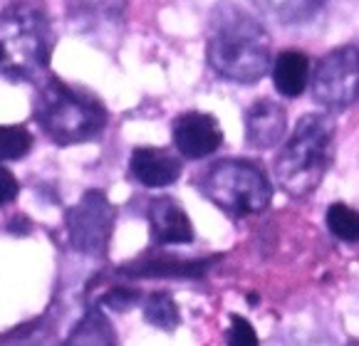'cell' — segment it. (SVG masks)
I'll list each match as a JSON object with an SVG mask.
<instances>
[{
    "label": "cell",
    "instance_id": "cell-15",
    "mask_svg": "<svg viewBox=\"0 0 359 346\" xmlns=\"http://www.w3.org/2000/svg\"><path fill=\"white\" fill-rule=\"evenodd\" d=\"M62 346H116L114 329L100 310H90Z\"/></svg>",
    "mask_w": 359,
    "mask_h": 346
},
{
    "label": "cell",
    "instance_id": "cell-8",
    "mask_svg": "<svg viewBox=\"0 0 359 346\" xmlns=\"http://www.w3.org/2000/svg\"><path fill=\"white\" fill-rule=\"evenodd\" d=\"M174 144L184 158H206L223 144L221 124L203 111H186L174 121Z\"/></svg>",
    "mask_w": 359,
    "mask_h": 346
},
{
    "label": "cell",
    "instance_id": "cell-20",
    "mask_svg": "<svg viewBox=\"0 0 359 346\" xmlns=\"http://www.w3.org/2000/svg\"><path fill=\"white\" fill-rule=\"evenodd\" d=\"M228 346H258V334L250 326V321L245 317H231V326H228Z\"/></svg>",
    "mask_w": 359,
    "mask_h": 346
},
{
    "label": "cell",
    "instance_id": "cell-2",
    "mask_svg": "<svg viewBox=\"0 0 359 346\" xmlns=\"http://www.w3.org/2000/svg\"><path fill=\"white\" fill-rule=\"evenodd\" d=\"M337 126L325 114H307L275 158V179L290 195H307L320 186L334 158Z\"/></svg>",
    "mask_w": 359,
    "mask_h": 346
},
{
    "label": "cell",
    "instance_id": "cell-12",
    "mask_svg": "<svg viewBox=\"0 0 359 346\" xmlns=\"http://www.w3.org/2000/svg\"><path fill=\"white\" fill-rule=\"evenodd\" d=\"M287 129V114L278 102L258 99L245 114V139L253 148H273Z\"/></svg>",
    "mask_w": 359,
    "mask_h": 346
},
{
    "label": "cell",
    "instance_id": "cell-22",
    "mask_svg": "<svg viewBox=\"0 0 359 346\" xmlns=\"http://www.w3.org/2000/svg\"><path fill=\"white\" fill-rule=\"evenodd\" d=\"M20 193V186H18V179L13 176L8 168L0 166V205L13 203Z\"/></svg>",
    "mask_w": 359,
    "mask_h": 346
},
{
    "label": "cell",
    "instance_id": "cell-1",
    "mask_svg": "<svg viewBox=\"0 0 359 346\" xmlns=\"http://www.w3.org/2000/svg\"><path fill=\"white\" fill-rule=\"evenodd\" d=\"M270 35L243 8L221 3L208 20V64L223 79L253 84L270 69Z\"/></svg>",
    "mask_w": 359,
    "mask_h": 346
},
{
    "label": "cell",
    "instance_id": "cell-14",
    "mask_svg": "<svg viewBox=\"0 0 359 346\" xmlns=\"http://www.w3.org/2000/svg\"><path fill=\"white\" fill-rule=\"evenodd\" d=\"M127 8V0H69V18L79 27L97 30V27L114 22Z\"/></svg>",
    "mask_w": 359,
    "mask_h": 346
},
{
    "label": "cell",
    "instance_id": "cell-23",
    "mask_svg": "<svg viewBox=\"0 0 359 346\" xmlns=\"http://www.w3.org/2000/svg\"><path fill=\"white\" fill-rule=\"evenodd\" d=\"M349 346H359V339H354V341H349Z\"/></svg>",
    "mask_w": 359,
    "mask_h": 346
},
{
    "label": "cell",
    "instance_id": "cell-5",
    "mask_svg": "<svg viewBox=\"0 0 359 346\" xmlns=\"http://www.w3.org/2000/svg\"><path fill=\"white\" fill-rule=\"evenodd\" d=\"M201 191L213 205L233 218L263 213L273 198L270 181L260 166L245 158H223L201 179Z\"/></svg>",
    "mask_w": 359,
    "mask_h": 346
},
{
    "label": "cell",
    "instance_id": "cell-3",
    "mask_svg": "<svg viewBox=\"0 0 359 346\" xmlns=\"http://www.w3.org/2000/svg\"><path fill=\"white\" fill-rule=\"evenodd\" d=\"M35 119L55 144L72 146L100 137L107 124V111L95 95L72 90L53 77L37 90Z\"/></svg>",
    "mask_w": 359,
    "mask_h": 346
},
{
    "label": "cell",
    "instance_id": "cell-11",
    "mask_svg": "<svg viewBox=\"0 0 359 346\" xmlns=\"http://www.w3.org/2000/svg\"><path fill=\"white\" fill-rule=\"evenodd\" d=\"M218 257H206V260H186V257L174 255H147L137 263L124 265L119 272L127 277H171V279H196L208 272Z\"/></svg>",
    "mask_w": 359,
    "mask_h": 346
},
{
    "label": "cell",
    "instance_id": "cell-19",
    "mask_svg": "<svg viewBox=\"0 0 359 346\" xmlns=\"http://www.w3.org/2000/svg\"><path fill=\"white\" fill-rule=\"evenodd\" d=\"M32 148V134L22 126H0V161L25 158Z\"/></svg>",
    "mask_w": 359,
    "mask_h": 346
},
{
    "label": "cell",
    "instance_id": "cell-17",
    "mask_svg": "<svg viewBox=\"0 0 359 346\" xmlns=\"http://www.w3.org/2000/svg\"><path fill=\"white\" fill-rule=\"evenodd\" d=\"M144 319L154 324L156 329L174 331L181 321L179 307H176L174 297L166 292H154L149 294L147 305H144Z\"/></svg>",
    "mask_w": 359,
    "mask_h": 346
},
{
    "label": "cell",
    "instance_id": "cell-10",
    "mask_svg": "<svg viewBox=\"0 0 359 346\" xmlns=\"http://www.w3.org/2000/svg\"><path fill=\"white\" fill-rule=\"evenodd\" d=\"M129 168H132L134 179L147 188H164V186L176 184L181 179V171H184L174 151L156 146L134 148Z\"/></svg>",
    "mask_w": 359,
    "mask_h": 346
},
{
    "label": "cell",
    "instance_id": "cell-21",
    "mask_svg": "<svg viewBox=\"0 0 359 346\" xmlns=\"http://www.w3.org/2000/svg\"><path fill=\"white\" fill-rule=\"evenodd\" d=\"M139 302V292H134V289H127V287H116V289H111L109 294L104 297V305H109L111 310H122V312H127L129 307H134Z\"/></svg>",
    "mask_w": 359,
    "mask_h": 346
},
{
    "label": "cell",
    "instance_id": "cell-16",
    "mask_svg": "<svg viewBox=\"0 0 359 346\" xmlns=\"http://www.w3.org/2000/svg\"><path fill=\"white\" fill-rule=\"evenodd\" d=\"M263 13L273 15L280 22H302L310 20L327 0H253Z\"/></svg>",
    "mask_w": 359,
    "mask_h": 346
},
{
    "label": "cell",
    "instance_id": "cell-9",
    "mask_svg": "<svg viewBox=\"0 0 359 346\" xmlns=\"http://www.w3.org/2000/svg\"><path fill=\"white\" fill-rule=\"evenodd\" d=\"M149 226L158 245H186L194 242V226L179 200L161 195L149 203Z\"/></svg>",
    "mask_w": 359,
    "mask_h": 346
},
{
    "label": "cell",
    "instance_id": "cell-6",
    "mask_svg": "<svg viewBox=\"0 0 359 346\" xmlns=\"http://www.w3.org/2000/svg\"><path fill=\"white\" fill-rule=\"evenodd\" d=\"M312 95L317 104L332 111L347 109L359 102V48H334L317 62L312 77Z\"/></svg>",
    "mask_w": 359,
    "mask_h": 346
},
{
    "label": "cell",
    "instance_id": "cell-7",
    "mask_svg": "<svg viewBox=\"0 0 359 346\" xmlns=\"http://www.w3.org/2000/svg\"><path fill=\"white\" fill-rule=\"evenodd\" d=\"M114 208L100 191H87L67 213L69 242L85 255H104L114 230Z\"/></svg>",
    "mask_w": 359,
    "mask_h": 346
},
{
    "label": "cell",
    "instance_id": "cell-4",
    "mask_svg": "<svg viewBox=\"0 0 359 346\" xmlns=\"http://www.w3.org/2000/svg\"><path fill=\"white\" fill-rule=\"evenodd\" d=\"M53 55V27L35 8L15 6L0 15V74L32 82L48 72Z\"/></svg>",
    "mask_w": 359,
    "mask_h": 346
},
{
    "label": "cell",
    "instance_id": "cell-13",
    "mask_svg": "<svg viewBox=\"0 0 359 346\" xmlns=\"http://www.w3.org/2000/svg\"><path fill=\"white\" fill-rule=\"evenodd\" d=\"M273 82L283 97H300L310 82V60L300 50H283L273 64Z\"/></svg>",
    "mask_w": 359,
    "mask_h": 346
},
{
    "label": "cell",
    "instance_id": "cell-18",
    "mask_svg": "<svg viewBox=\"0 0 359 346\" xmlns=\"http://www.w3.org/2000/svg\"><path fill=\"white\" fill-rule=\"evenodd\" d=\"M327 228L337 240L359 242V210L349 208L347 203H332L327 208Z\"/></svg>",
    "mask_w": 359,
    "mask_h": 346
}]
</instances>
